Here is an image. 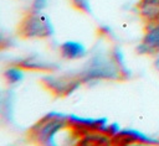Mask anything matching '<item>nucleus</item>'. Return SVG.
<instances>
[{
    "instance_id": "nucleus-2",
    "label": "nucleus",
    "mask_w": 159,
    "mask_h": 146,
    "mask_svg": "<svg viewBox=\"0 0 159 146\" xmlns=\"http://www.w3.org/2000/svg\"><path fill=\"white\" fill-rule=\"evenodd\" d=\"M145 45L149 47H158L159 46V27L154 28L152 32L148 33L145 38Z\"/></svg>"
},
{
    "instance_id": "nucleus-1",
    "label": "nucleus",
    "mask_w": 159,
    "mask_h": 146,
    "mask_svg": "<svg viewBox=\"0 0 159 146\" xmlns=\"http://www.w3.org/2000/svg\"><path fill=\"white\" fill-rule=\"evenodd\" d=\"M61 54L65 57V58H70V59H75V58H78V57H82L86 52L84 47L78 43V42H72V41H68V42H65L62 46H61Z\"/></svg>"
},
{
    "instance_id": "nucleus-3",
    "label": "nucleus",
    "mask_w": 159,
    "mask_h": 146,
    "mask_svg": "<svg viewBox=\"0 0 159 146\" xmlns=\"http://www.w3.org/2000/svg\"><path fill=\"white\" fill-rule=\"evenodd\" d=\"M5 77L7 78L9 82L15 83V82H19L22 78V73H21V71H19L16 68H11V69H7L5 72Z\"/></svg>"
}]
</instances>
